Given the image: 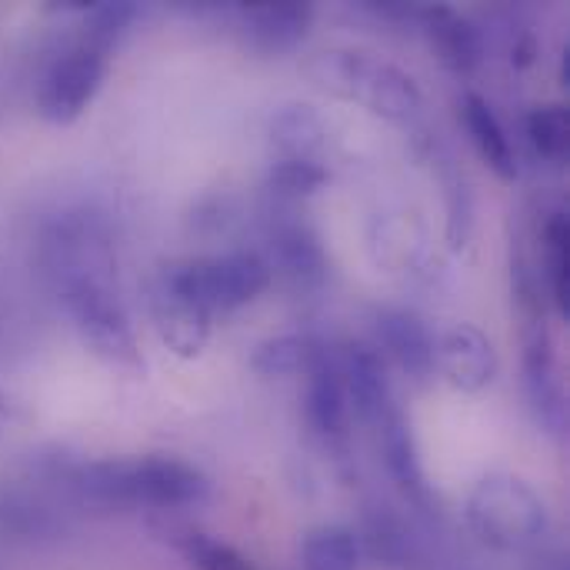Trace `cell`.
Listing matches in <instances>:
<instances>
[{"label": "cell", "mask_w": 570, "mask_h": 570, "mask_svg": "<svg viewBox=\"0 0 570 570\" xmlns=\"http://www.w3.org/2000/svg\"><path fill=\"white\" fill-rule=\"evenodd\" d=\"M43 264L83 344L114 367L144 371L130 317L114 284L107 240L83 220H60L43 240Z\"/></svg>", "instance_id": "1"}, {"label": "cell", "mask_w": 570, "mask_h": 570, "mask_svg": "<svg viewBox=\"0 0 570 570\" xmlns=\"http://www.w3.org/2000/svg\"><path fill=\"white\" fill-rule=\"evenodd\" d=\"M77 491L94 504H140V508H190L207 498V481L197 468L177 458H110L83 464L73 474Z\"/></svg>", "instance_id": "2"}, {"label": "cell", "mask_w": 570, "mask_h": 570, "mask_svg": "<svg viewBox=\"0 0 570 570\" xmlns=\"http://www.w3.org/2000/svg\"><path fill=\"white\" fill-rule=\"evenodd\" d=\"M307 73L327 94L357 100L384 120H411L421 110V87L414 77L374 53L324 50L307 63Z\"/></svg>", "instance_id": "3"}, {"label": "cell", "mask_w": 570, "mask_h": 570, "mask_svg": "<svg viewBox=\"0 0 570 570\" xmlns=\"http://www.w3.org/2000/svg\"><path fill=\"white\" fill-rule=\"evenodd\" d=\"M164 274L184 297H190L210 317L250 304L274 281L267 257H261L257 250H230L220 257H194V261L167 264Z\"/></svg>", "instance_id": "4"}, {"label": "cell", "mask_w": 570, "mask_h": 570, "mask_svg": "<svg viewBox=\"0 0 570 570\" xmlns=\"http://www.w3.org/2000/svg\"><path fill=\"white\" fill-rule=\"evenodd\" d=\"M468 521L478 531V538L491 548L521 551L544 534L548 508L521 478L494 474L474 488L468 501Z\"/></svg>", "instance_id": "5"}, {"label": "cell", "mask_w": 570, "mask_h": 570, "mask_svg": "<svg viewBox=\"0 0 570 570\" xmlns=\"http://www.w3.org/2000/svg\"><path fill=\"white\" fill-rule=\"evenodd\" d=\"M107 77V53L77 40L50 60L37 87V110L50 124H73Z\"/></svg>", "instance_id": "6"}, {"label": "cell", "mask_w": 570, "mask_h": 570, "mask_svg": "<svg viewBox=\"0 0 570 570\" xmlns=\"http://www.w3.org/2000/svg\"><path fill=\"white\" fill-rule=\"evenodd\" d=\"M150 317L157 327V337L167 344V351H174L177 357L190 361L200 357V351L207 347L210 337V314L204 307H197L190 297H184L164 271H157L154 284H150Z\"/></svg>", "instance_id": "7"}, {"label": "cell", "mask_w": 570, "mask_h": 570, "mask_svg": "<svg viewBox=\"0 0 570 570\" xmlns=\"http://www.w3.org/2000/svg\"><path fill=\"white\" fill-rule=\"evenodd\" d=\"M438 367L458 391L478 394L498 377V351L474 324H454L438 344Z\"/></svg>", "instance_id": "8"}, {"label": "cell", "mask_w": 570, "mask_h": 570, "mask_svg": "<svg viewBox=\"0 0 570 570\" xmlns=\"http://www.w3.org/2000/svg\"><path fill=\"white\" fill-rule=\"evenodd\" d=\"M337 364H341V377L347 387L351 411L377 428L397 407L394 394H391L384 354L377 347H367V344H351L337 354Z\"/></svg>", "instance_id": "9"}, {"label": "cell", "mask_w": 570, "mask_h": 570, "mask_svg": "<svg viewBox=\"0 0 570 570\" xmlns=\"http://www.w3.org/2000/svg\"><path fill=\"white\" fill-rule=\"evenodd\" d=\"M304 414L307 424L317 438H324L327 444H344L347 431H351V401H347V387L341 377V364L337 354L327 347L324 357L307 371V397H304Z\"/></svg>", "instance_id": "10"}, {"label": "cell", "mask_w": 570, "mask_h": 570, "mask_svg": "<svg viewBox=\"0 0 570 570\" xmlns=\"http://www.w3.org/2000/svg\"><path fill=\"white\" fill-rule=\"evenodd\" d=\"M377 341L384 354L411 377L428 381L438 367V344L428 331V324L404 307H387L377 314Z\"/></svg>", "instance_id": "11"}, {"label": "cell", "mask_w": 570, "mask_h": 570, "mask_svg": "<svg viewBox=\"0 0 570 570\" xmlns=\"http://www.w3.org/2000/svg\"><path fill=\"white\" fill-rule=\"evenodd\" d=\"M240 27L247 33V40L264 50V53H287L294 50L314 20L311 3H297V0H281V3H247L237 10Z\"/></svg>", "instance_id": "12"}, {"label": "cell", "mask_w": 570, "mask_h": 570, "mask_svg": "<svg viewBox=\"0 0 570 570\" xmlns=\"http://www.w3.org/2000/svg\"><path fill=\"white\" fill-rule=\"evenodd\" d=\"M424 20V33H428V43L434 47L438 60L454 70V73H474L484 60V30L451 10V7H428L421 13Z\"/></svg>", "instance_id": "13"}, {"label": "cell", "mask_w": 570, "mask_h": 570, "mask_svg": "<svg viewBox=\"0 0 570 570\" xmlns=\"http://www.w3.org/2000/svg\"><path fill=\"white\" fill-rule=\"evenodd\" d=\"M271 254L274 261L271 271L277 267L294 287L301 291H311V287H321L324 277H327V254L321 247V237L301 220H284V224H274L271 230Z\"/></svg>", "instance_id": "14"}, {"label": "cell", "mask_w": 570, "mask_h": 570, "mask_svg": "<svg viewBox=\"0 0 570 570\" xmlns=\"http://www.w3.org/2000/svg\"><path fill=\"white\" fill-rule=\"evenodd\" d=\"M271 140L281 160H317L327 147V124L311 104H287L271 117Z\"/></svg>", "instance_id": "15"}, {"label": "cell", "mask_w": 570, "mask_h": 570, "mask_svg": "<svg viewBox=\"0 0 570 570\" xmlns=\"http://www.w3.org/2000/svg\"><path fill=\"white\" fill-rule=\"evenodd\" d=\"M464 124L468 134L478 147V154L484 157V164L501 177V180H514L518 177V154L511 147V137L504 130V124L498 120L494 107L481 97V94H468L464 104Z\"/></svg>", "instance_id": "16"}, {"label": "cell", "mask_w": 570, "mask_h": 570, "mask_svg": "<svg viewBox=\"0 0 570 570\" xmlns=\"http://www.w3.org/2000/svg\"><path fill=\"white\" fill-rule=\"evenodd\" d=\"M377 438H381V451H384V464L391 471V478L414 494L417 501L428 498V484H424V468H421V454H417V441L411 431V421L401 414V407H394L381 424H377Z\"/></svg>", "instance_id": "17"}, {"label": "cell", "mask_w": 570, "mask_h": 570, "mask_svg": "<svg viewBox=\"0 0 570 570\" xmlns=\"http://www.w3.org/2000/svg\"><path fill=\"white\" fill-rule=\"evenodd\" d=\"M324 351L327 347L307 334H284V337L264 341L254 351L250 364L264 377H291V374H307L324 357Z\"/></svg>", "instance_id": "18"}, {"label": "cell", "mask_w": 570, "mask_h": 570, "mask_svg": "<svg viewBox=\"0 0 570 570\" xmlns=\"http://www.w3.org/2000/svg\"><path fill=\"white\" fill-rule=\"evenodd\" d=\"M301 568L357 570L361 568V544L347 528H317L301 544Z\"/></svg>", "instance_id": "19"}, {"label": "cell", "mask_w": 570, "mask_h": 570, "mask_svg": "<svg viewBox=\"0 0 570 570\" xmlns=\"http://www.w3.org/2000/svg\"><path fill=\"white\" fill-rule=\"evenodd\" d=\"M544 274L554 307L568 317V287H570V224L564 214H551L544 224Z\"/></svg>", "instance_id": "20"}, {"label": "cell", "mask_w": 570, "mask_h": 570, "mask_svg": "<svg viewBox=\"0 0 570 570\" xmlns=\"http://www.w3.org/2000/svg\"><path fill=\"white\" fill-rule=\"evenodd\" d=\"M528 137L548 160H564L570 147V114L564 104H541L528 114Z\"/></svg>", "instance_id": "21"}, {"label": "cell", "mask_w": 570, "mask_h": 570, "mask_svg": "<svg viewBox=\"0 0 570 570\" xmlns=\"http://www.w3.org/2000/svg\"><path fill=\"white\" fill-rule=\"evenodd\" d=\"M134 17H137L134 3H94V7H87L80 40L100 53H110L114 43L124 37V30L134 23Z\"/></svg>", "instance_id": "22"}, {"label": "cell", "mask_w": 570, "mask_h": 570, "mask_svg": "<svg viewBox=\"0 0 570 570\" xmlns=\"http://www.w3.org/2000/svg\"><path fill=\"white\" fill-rule=\"evenodd\" d=\"M324 184H327V167L317 160H277L267 174V187L287 200L311 197Z\"/></svg>", "instance_id": "23"}, {"label": "cell", "mask_w": 570, "mask_h": 570, "mask_svg": "<svg viewBox=\"0 0 570 570\" xmlns=\"http://www.w3.org/2000/svg\"><path fill=\"white\" fill-rule=\"evenodd\" d=\"M184 554L197 570H254L244 554H237L230 544H220L207 534H190L184 541Z\"/></svg>", "instance_id": "24"}]
</instances>
